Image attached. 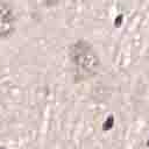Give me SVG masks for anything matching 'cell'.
<instances>
[{
  "label": "cell",
  "instance_id": "6da1fadb",
  "mask_svg": "<svg viewBox=\"0 0 149 149\" xmlns=\"http://www.w3.org/2000/svg\"><path fill=\"white\" fill-rule=\"evenodd\" d=\"M70 63L77 80H86L94 77L100 66L97 51L88 42L83 40L70 47Z\"/></svg>",
  "mask_w": 149,
  "mask_h": 149
},
{
  "label": "cell",
  "instance_id": "7a4b0ae2",
  "mask_svg": "<svg viewBox=\"0 0 149 149\" xmlns=\"http://www.w3.org/2000/svg\"><path fill=\"white\" fill-rule=\"evenodd\" d=\"M15 13L12 6L5 1H0V40L8 38L15 31Z\"/></svg>",
  "mask_w": 149,
  "mask_h": 149
}]
</instances>
